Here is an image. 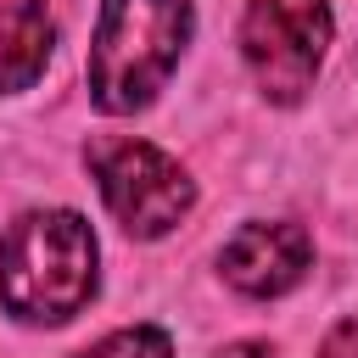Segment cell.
Masks as SVG:
<instances>
[{
    "mask_svg": "<svg viewBox=\"0 0 358 358\" xmlns=\"http://www.w3.org/2000/svg\"><path fill=\"white\" fill-rule=\"evenodd\" d=\"M56 45V22L45 11V0H6L0 6V95L28 90Z\"/></svg>",
    "mask_w": 358,
    "mask_h": 358,
    "instance_id": "8992f818",
    "label": "cell"
},
{
    "mask_svg": "<svg viewBox=\"0 0 358 358\" xmlns=\"http://www.w3.org/2000/svg\"><path fill=\"white\" fill-rule=\"evenodd\" d=\"M84 358H173V341L157 324H134V330H117V336L95 341Z\"/></svg>",
    "mask_w": 358,
    "mask_h": 358,
    "instance_id": "52a82bcc",
    "label": "cell"
},
{
    "mask_svg": "<svg viewBox=\"0 0 358 358\" xmlns=\"http://www.w3.org/2000/svg\"><path fill=\"white\" fill-rule=\"evenodd\" d=\"M95 296V235L78 213H22L0 241V302L22 324H67Z\"/></svg>",
    "mask_w": 358,
    "mask_h": 358,
    "instance_id": "6da1fadb",
    "label": "cell"
},
{
    "mask_svg": "<svg viewBox=\"0 0 358 358\" xmlns=\"http://www.w3.org/2000/svg\"><path fill=\"white\" fill-rule=\"evenodd\" d=\"M90 173H95L101 201L112 207V218L140 241L168 235L196 201L190 173L145 140H95L90 145Z\"/></svg>",
    "mask_w": 358,
    "mask_h": 358,
    "instance_id": "277c9868",
    "label": "cell"
},
{
    "mask_svg": "<svg viewBox=\"0 0 358 358\" xmlns=\"http://www.w3.org/2000/svg\"><path fill=\"white\" fill-rule=\"evenodd\" d=\"M218 358H274V347H263V341H235V347H224Z\"/></svg>",
    "mask_w": 358,
    "mask_h": 358,
    "instance_id": "9c48e42d",
    "label": "cell"
},
{
    "mask_svg": "<svg viewBox=\"0 0 358 358\" xmlns=\"http://www.w3.org/2000/svg\"><path fill=\"white\" fill-rule=\"evenodd\" d=\"M190 45V0H101L90 45V101L112 117L140 112Z\"/></svg>",
    "mask_w": 358,
    "mask_h": 358,
    "instance_id": "7a4b0ae2",
    "label": "cell"
},
{
    "mask_svg": "<svg viewBox=\"0 0 358 358\" xmlns=\"http://www.w3.org/2000/svg\"><path fill=\"white\" fill-rule=\"evenodd\" d=\"M330 6L324 0H252L241 17V56L257 90L280 106H296L324 62Z\"/></svg>",
    "mask_w": 358,
    "mask_h": 358,
    "instance_id": "3957f363",
    "label": "cell"
},
{
    "mask_svg": "<svg viewBox=\"0 0 358 358\" xmlns=\"http://www.w3.org/2000/svg\"><path fill=\"white\" fill-rule=\"evenodd\" d=\"M218 268H224V280H229L241 296L268 302V296H285V291H296V285L308 280V268H313V241H308L302 224H246V229H235V241L224 246Z\"/></svg>",
    "mask_w": 358,
    "mask_h": 358,
    "instance_id": "5b68a950",
    "label": "cell"
},
{
    "mask_svg": "<svg viewBox=\"0 0 358 358\" xmlns=\"http://www.w3.org/2000/svg\"><path fill=\"white\" fill-rule=\"evenodd\" d=\"M319 358H358V313H347V319L319 341Z\"/></svg>",
    "mask_w": 358,
    "mask_h": 358,
    "instance_id": "ba28073f",
    "label": "cell"
}]
</instances>
